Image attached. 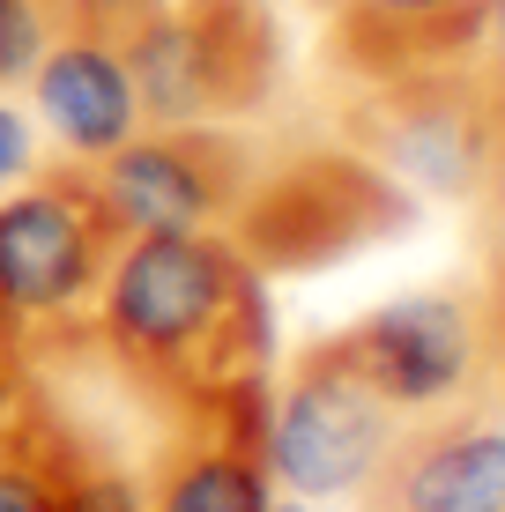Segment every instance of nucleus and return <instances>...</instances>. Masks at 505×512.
Masks as SVG:
<instances>
[{"label":"nucleus","mask_w":505,"mask_h":512,"mask_svg":"<svg viewBox=\"0 0 505 512\" xmlns=\"http://www.w3.org/2000/svg\"><path fill=\"white\" fill-rule=\"evenodd\" d=\"M312 8H327V23H394V15H439L461 0H312Z\"/></svg>","instance_id":"17"},{"label":"nucleus","mask_w":505,"mask_h":512,"mask_svg":"<svg viewBox=\"0 0 505 512\" xmlns=\"http://www.w3.org/2000/svg\"><path fill=\"white\" fill-rule=\"evenodd\" d=\"M30 171H38V134H30V119L0 97V186L30 179Z\"/></svg>","instance_id":"16"},{"label":"nucleus","mask_w":505,"mask_h":512,"mask_svg":"<svg viewBox=\"0 0 505 512\" xmlns=\"http://www.w3.org/2000/svg\"><path fill=\"white\" fill-rule=\"evenodd\" d=\"M350 498L357 512H505V416L476 394L402 416Z\"/></svg>","instance_id":"9"},{"label":"nucleus","mask_w":505,"mask_h":512,"mask_svg":"<svg viewBox=\"0 0 505 512\" xmlns=\"http://www.w3.org/2000/svg\"><path fill=\"white\" fill-rule=\"evenodd\" d=\"M119 223L97 201L90 164H45L30 186L0 201V364L45 372V364L90 349L97 290L112 275Z\"/></svg>","instance_id":"2"},{"label":"nucleus","mask_w":505,"mask_h":512,"mask_svg":"<svg viewBox=\"0 0 505 512\" xmlns=\"http://www.w3.org/2000/svg\"><path fill=\"white\" fill-rule=\"evenodd\" d=\"M476 297H483V357H491V372L505 386V275H483Z\"/></svg>","instance_id":"19"},{"label":"nucleus","mask_w":505,"mask_h":512,"mask_svg":"<svg viewBox=\"0 0 505 512\" xmlns=\"http://www.w3.org/2000/svg\"><path fill=\"white\" fill-rule=\"evenodd\" d=\"M97 446L67 423L38 372L0 364V512H67Z\"/></svg>","instance_id":"12"},{"label":"nucleus","mask_w":505,"mask_h":512,"mask_svg":"<svg viewBox=\"0 0 505 512\" xmlns=\"http://www.w3.org/2000/svg\"><path fill=\"white\" fill-rule=\"evenodd\" d=\"M268 512H305V498H268Z\"/></svg>","instance_id":"21"},{"label":"nucleus","mask_w":505,"mask_h":512,"mask_svg":"<svg viewBox=\"0 0 505 512\" xmlns=\"http://www.w3.org/2000/svg\"><path fill=\"white\" fill-rule=\"evenodd\" d=\"M476 67H483V97H491V119L505 134V0H491V30L476 45Z\"/></svg>","instance_id":"18"},{"label":"nucleus","mask_w":505,"mask_h":512,"mask_svg":"<svg viewBox=\"0 0 505 512\" xmlns=\"http://www.w3.org/2000/svg\"><path fill=\"white\" fill-rule=\"evenodd\" d=\"M52 30H60V8H52V0H0V90L30 82V67H38V52L52 45Z\"/></svg>","instance_id":"13"},{"label":"nucleus","mask_w":505,"mask_h":512,"mask_svg":"<svg viewBox=\"0 0 505 512\" xmlns=\"http://www.w3.org/2000/svg\"><path fill=\"white\" fill-rule=\"evenodd\" d=\"M342 134L387 179H402L409 193H431V201H476L483 171L498 156V119L483 97L476 52L364 82L357 104L342 112Z\"/></svg>","instance_id":"5"},{"label":"nucleus","mask_w":505,"mask_h":512,"mask_svg":"<svg viewBox=\"0 0 505 512\" xmlns=\"http://www.w3.org/2000/svg\"><path fill=\"white\" fill-rule=\"evenodd\" d=\"M30 90H38V119L75 164H97L127 134H142V97H134V75H127V52H119L112 23L60 15L52 45L30 67Z\"/></svg>","instance_id":"11"},{"label":"nucleus","mask_w":505,"mask_h":512,"mask_svg":"<svg viewBox=\"0 0 505 512\" xmlns=\"http://www.w3.org/2000/svg\"><path fill=\"white\" fill-rule=\"evenodd\" d=\"M253 149L231 127H142L97 156V201L127 238L142 231H223L253 186Z\"/></svg>","instance_id":"7"},{"label":"nucleus","mask_w":505,"mask_h":512,"mask_svg":"<svg viewBox=\"0 0 505 512\" xmlns=\"http://www.w3.org/2000/svg\"><path fill=\"white\" fill-rule=\"evenodd\" d=\"M402 416L364 386L335 334L290 357L283 386H268V475L290 498H350L387 453Z\"/></svg>","instance_id":"6"},{"label":"nucleus","mask_w":505,"mask_h":512,"mask_svg":"<svg viewBox=\"0 0 505 512\" xmlns=\"http://www.w3.org/2000/svg\"><path fill=\"white\" fill-rule=\"evenodd\" d=\"M416 223L409 186L387 179L357 149H298L283 164L253 171L246 201L231 208V245L260 275H320L372 245L402 238Z\"/></svg>","instance_id":"4"},{"label":"nucleus","mask_w":505,"mask_h":512,"mask_svg":"<svg viewBox=\"0 0 505 512\" xmlns=\"http://www.w3.org/2000/svg\"><path fill=\"white\" fill-rule=\"evenodd\" d=\"M60 15H82V23H127V15H142V8H156V0H52Z\"/></svg>","instance_id":"20"},{"label":"nucleus","mask_w":505,"mask_h":512,"mask_svg":"<svg viewBox=\"0 0 505 512\" xmlns=\"http://www.w3.org/2000/svg\"><path fill=\"white\" fill-rule=\"evenodd\" d=\"M90 349L156 416L253 394L275 364L268 275L231 245V231L119 238L97 290Z\"/></svg>","instance_id":"1"},{"label":"nucleus","mask_w":505,"mask_h":512,"mask_svg":"<svg viewBox=\"0 0 505 512\" xmlns=\"http://www.w3.org/2000/svg\"><path fill=\"white\" fill-rule=\"evenodd\" d=\"M142 127H231L283 82V30L268 0H156L119 23Z\"/></svg>","instance_id":"3"},{"label":"nucleus","mask_w":505,"mask_h":512,"mask_svg":"<svg viewBox=\"0 0 505 512\" xmlns=\"http://www.w3.org/2000/svg\"><path fill=\"white\" fill-rule=\"evenodd\" d=\"M476 245H483V275H505V134L476 186Z\"/></svg>","instance_id":"14"},{"label":"nucleus","mask_w":505,"mask_h":512,"mask_svg":"<svg viewBox=\"0 0 505 512\" xmlns=\"http://www.w3.org/2000/svg\"><path fill=\"white\" fill-rule=\"evenodd\" d=\"M335 342L394 416L454 409V401H468L476 379L491 372V357H483V297L476 290H409V297H394V305L364 312L357 327H342Z\"/></svg>","instance_id":"8"},{"label":"nucleus","mask_w":505,"mask_h":512,"mask_svg":"<svg viewBox=\"0 0 505 512\" xmlns=\"http://www.w3.org/2000/svg\"><path fill=\"white\" fill-rule=\"evenodd\" d=\"M268 386L164 416L142 512H268Z\"/></svg>","instance_id":"10"},{"label":"nucleus","mask_w":505,"mask_h":512,"mask_svg":"<svg viewBox=\"0 0 505 512\" xmlns=\"http://www.w3.org/2000/svg\"><path fill=\"white\" fill-rule=\"evenodd\" d=\"M67 512H142V483H134L127 468H112V461L97 453L90 475L75 483V498H67Z\"/></svg>","instance_id":"15"}]
</instances>
